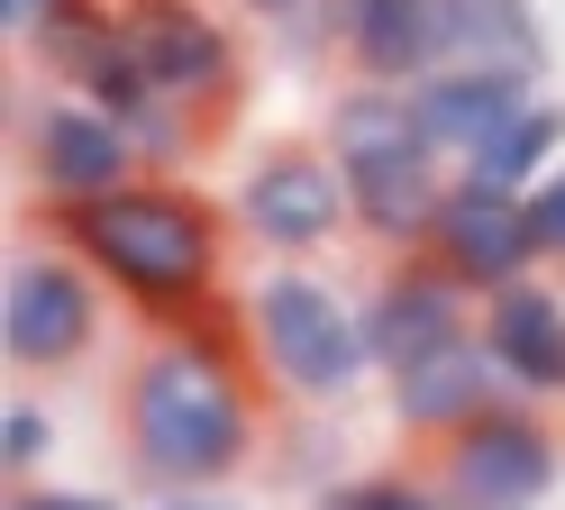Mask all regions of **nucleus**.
<instances>
[{"label": "nucleus", "mask_w": 565, "mask_h": 510, "mask_svg": "<svg viewBox=\"0 0 565 510\" xmlns=\"http://www.w3.org/2000/svg\"><path fill=\"white\" fill-rule=\"evenodd\" d=\"M119 437L147 492H228L265 447V392L256 355L220 328H173L128 364Z\"/></svg>", "instance_id": "f257e3e1"}, {"label": "nucleus", "mask_w": 565, "mask_h": 510, "mask_svg": "<svg viewBox=\"0 0 565 510\" xmlns=\"http://www.w3.org/2000/svg\"><path fill=\"white\" fill-rule=\"evenodd\" d=\"M64 246L83 255V265L100 274V291L147 319L156 338H173V328H210V310H220L228 291V210H210L192 182L173 173H137L128 192H100L83 210L55 219Z\"/></svg>", "instance_id": "f03ea898"}, {"label": "nucleus", "mask_w": 565, "mask_h": 510, "mask_svg": "<svg viewBox=\"0 0 565 510\" xmlns=\"http://www.w3.org/2000/svg\"><path fill=\"white\" fill-rule=\"evenodd\" d=\"M320 146L338 156L347 182V210H356V237L383 255H429V229L456 192V164L429 146L419 109L402 83H347L329 100V128Z\"/></svg>", "instance_id": "7ed1b4c3"}, {"label": "nucleus", "mask_w": 565, "mask_h": 510, "mask_svg": "<svg viewBox=\"0 0 565 510\" xmlns=\"http://www.w3.org/2000/svg\"><path fill=\"white\" fill-rule=\"evenodd\" d=\"M237 328H246V355L256 374L301 401V411H338L356 401L365 383H383L374 364V338H365V301H347L329 274L310 265H265L237 301Z\"/></svg>", "instance_id": "20e7f679"}, {"label": "nucleus", "mask_w": 565, "mask_h": 510, "mask_svg": "<svg viewBox=\"0 0 565 510\" xmlns=\"http://www.w3.org/2000/svg\"><path fill=\"white\" fill-rule=\"evenodd\" d=\"M228 229L265 255V265H310L329 255L356 210H347V182H338V156L329 146H256L228 192Z\"/></svg>", "instance_id": "39448f33"}, {"label": "nucleus", "mask_w": 565, "mask_h": 510, "mask_svg": "<svg viewBox=\"0 0 565 510\" xmlns=\"http://www.w3.org/2000/svg\"><path fill=\"white\" fill-rule=\"evenodd\" d=\"M19 173H28V192L64 219V210H83L100 192H128V182L147 173V156H137V137L100 100L46 83V92L19 100Z\"/></svg>", "instance_id": "423d86ee"}, {"label": "nucleus", "mask_w": 565, "mask_h": 510, "mask_svg": "<svg viewBox=\"0 0 565 510\" xmlns=\"http://www.w3.org/2000/svg\"><path fill=\"white\" fill-rule=\"evenodd\" d=\"M119 10V36L128 55L147 64V83L164 100H183L192 119L220 128L237 92H246V36L228 10H210V0H110Z\"/></svg>", "instance_id": "0eeeda50"}, {"label": "nucleus", "mask_w": 565, "mask_h": 510, "mask_svg": "<svg viewBox=\"0 0 565 510\" xmlns=\"http://www.w3.org/2000/svg\"><path fill=\"white\" fill-rule=\"evenodd\" d=\"M119 301L100 291V274L74 246H19L10 255V291H0V347H10L19 374H74L100 347V319Z\"/></svg>", "instance_id": "6e6552de"}, {"label": "nucleus", "mask_w": 565, "mask_h": 510, "mask_svg": "<svg viewBox=\"0 0 565 510\" xmlns=\"http://www.w3.org/2000/svg\"><path fill=\"white\" fill-rule=\"evenodd\" d=\"M556 474H565V447L539 401H502L492 419L438 447V492L456 510H539L556 492Z\"/></svg>", "instance_id": "1a4fd4ad"}, {"label": "nucleus", "mask_w": 565, "mask_h": 510, "mask_svg": "<svg viewBox=\"0 0 565 510\" xmlns=\"http://www.w3.org/2000/svg\"><path fill=\"white\" fill-rule=\"evenodd\" d=\"M475 319H483V301L438 265V255H393L383 283L365 291V338H374V364H383V374H402V364L438 355V347H456V338H475Z\"/></svg>", "instance_id": "9d476101"}, {"label": "nucleus", "mask_w": 565, "mask_h": 510, "mask_svg": "<svg viewBox=\"0 0 565 510\" xmlns=\"http://www.w3.org/2000/svg\"><path fill=\"white\" fill-rule=\"evenodd\" d=\"M329 55L347 64V83H429L456 55L447 46V0H320Z\"/></svg>", "instance_id": "9b49d317"}, {"label": "nucleus", "mask_w": 565, "mask_h": 510, "mask_svg": "<svg viewBox=\"0 0 565 510\" xmlns=\"http://www.w3.org/2000/svg\"><path fill=\"white\" fill-rule=\"evenodd\" d=\"M429 255L475 291V301H492V291H511L529 274H547L539 265V229H529V201L483 192V182H456L447 192L438 229H429Z\"/></svg>", "instance_id": "f8f14e48"}, {"label": "nucleus", "mask_w": 565, "mask_h": 510, "mask_svg": "<svg viewBox=\"0 0 565 510\" xmlns=\"http://www.w3.org/2000/svg\"><path fill=\"white\" fill-rule=\"evenodd\" d=\"M383 401H393L402 437H429V447H447V437H466L475 419L502 411L511 383H502V364L483 355V338H456V347H438V355L402 364V374H383Z\"/></svg>", "instance_id": "ddd939ff"}, {"label": "nucleus", "mask_w": 565, "mask_h": 510, "mask_svg": "<svg viewBox=\"0 0 565 510\" xmlns=\"http://www.w3.org/2000/svg\"><path fill=\"white\" fill-rule=\"evenodd\" d=\"M475 338H483L492 364H502L511 401H539V411H556V401H565V291H556L547 274L492 291L483 319H475Z\"/></svg>", "instance_id": "4468645a"}, {"label": "nucleus", "mask_w": 565, "mask_h": 510, "mask_svg": "<svg viewBox=\"0 0 565 510\" xmlns=\"http://www.w3.org/2000/svg\"><path fill=\"white\" fill-rule=\"evenodd\" d=\"M529 100H539V73H502V64H438L429 83H411V109H419V128H429V146L447 164H466Z\"/></svg>", "instance_id": "2eb2a0df"}, {"label": "nucleus", "mask_w": 565, "mask_h": 510, "mask_svg": "<svg viewBox=\"0 0 565 510\" xmlns=\"http://www.w3.org/2000/svg\"><path fill=\"white\" fill-rule=\"evenodd\" d=\"M556 164H565V109L539 92V100H529L511 128H492V137L475 146V156L456 164V182H483V192H511V201H529V192H539V182H547Z\"/></svg>", "instance_id": "dca6fc26"}, {"label": "nucleus", "mask_w": 565, "mask_h": 510, "mask_svg": "<svg viewBox=\"0 0 565 510\" xmlns=\"http://www.w3.org/2000/svg\"><path fill=\"white\" fill-rule=\"evenodd\" d=\"M447 64H502V73H547V28L539 0H447Z\"/></svg>", "instance_id": "f3484780"}, {"label": "nucleus", "mask_w": 565, "mask_h": 510, "mask_svg": "<svg viewBox=\"0 0 565 510\" xmlns=\"http://www.w3.org/2000/svg\"><path fill=\"white\" fill-rule=\"evenodd\" d=\"M320 510H456L438 492V474H402V465H383V474H347V484H329Z\"/></svg>", "instance_id": "a211bd4d"}, {"label": "nucleus", "mask_w": 565, "mask_h": 510, "mask_svg": "<svg viewBox=\"0 0 565 510\" xmlns=\"http://www.w3.org/2000/svg\"><path fill=\"white\" fill-rule=\"evenodd\" d=\"M46 456H55V411L10 392V411H0V465H10V484H38Z\"/></svg>", "instance_id": "6ab92c4d"}, {"label": "nucleus", "mask_w": 565, "mask_h": 510, "mask_svg": "<svg viewBox=\"0 0 565 510\" xmlns=\"http://www.w3.org/2000/svg\"><path fill=\"white\" fill-rule=\"evenodd\" d=\"M529 229H539V265H565V164L529 192Z\"/></svg>", "instance_id": "aec40b11"}, {"label": "nucleus", "mask_w": 565, "mask_h": 510, "mask_svg": "<svg viewBox=\"0 0 565 510\" xmlns=\"http://www.w3.org/2000/svg\"><path fill=\"white\" fill-rule=\"evenodd\" d=\"M74 10H83V0H0V28H10L19 46H46V36L74 19Z\"/></svg>", "instance_id": "412c9836"}, {"label": "nucleus", "mask_w": 565, "mask_h": 510, "mask_svg": "<svg viewBox=\"0 0 565 510\" xmlns=\"http://www.w3.org/2000/svg\"><path fill=\"white\" fill-rule=\"evenodd\" d=\"M10 510H119L110 492H74V484H19Z\"/></svg>", "instance_id": "4be33fe9"}, {"label": "nucleus", "mask_w": 565, "mask_h": 510, "mask_svg": "<svg viewBox=\"0 0 565 510\" xmlns=\"http://www.w3.org/2000/svg\"><path fill=\"white\" fill-rule=\"evenodd\" d=\"M237 10L256 19V28H274V36H282V28H301V19H320V0H237Z\"/></svg>", "instance_id": "5701e85b"}, {"label": "nucleus", "mask_w": 565, "mask_h": 510, "mask_svg": "<svg viewBox=\"0 0 565 510\" xmlns=\"http://www.w3.org/2000/svg\"><path fill=\"white\" fill-rule=\"evenodd\" d=\"M147 510H246L237 492H156Z\"/></svg>", "instance_id": "b1692460"}]
</instances>
